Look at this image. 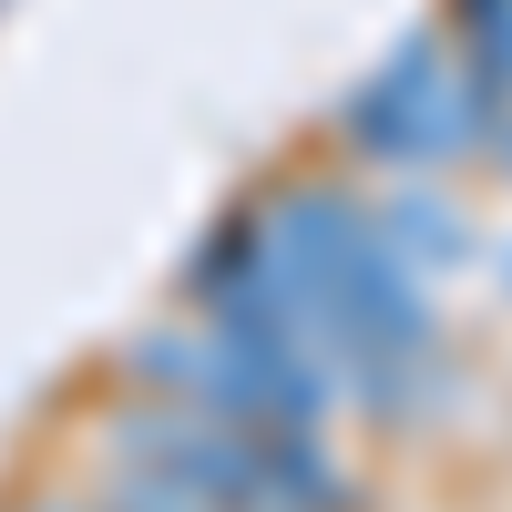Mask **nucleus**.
Listing matches in <instances>:
<instances>
[{
  "mask_svg": "<svg viewBox=\"0 0 512 512\" xmlns=\"http://www.w3.org/2000/svg\"><path fill=\"white\" fill-rule=\"evenodd\" d=\"M492 113L502 103L461 72L451 41L441 31H410L400 52L338 103V134H349V154H379V164H441V154H482L492 144Z\"/></svg>",
  "mask_w": 512,
  "mask_h": 512,
  "instance_id": "f257e3e1",
  "label": "nucleus"
},
{
  "mask_svg": "<svg viewBox=\"0 0 512 512\" xmlns=\"http://www.w3.org/2000/svg\"><path fill=\"white\" fill-rule=\"evenodd\" d=\"M379 236H390L410 267H461V256H472V226H461L441 195H390L379 205Z\"/></svg>",
  "mask_w": 512,
  "mask_h": 512,
  "instance_id": "f03ea898",
  "label": "nucleus"
},
{
  "mask_svg": "<svg viewBox=\"0 0 512 512\" xmlns=\"http://www.w3.org/2000/svg\"><path fill=\"white\" fill-rule=\"evenodd\" d=\"M512 0H451V31H482V21H502Z\"/></svg>",
  "mask_w": 512,
  "mask_h": 512,
  "instance_id": "7ed1b4c3",
  "label": "nucleus"
},
{
  "mask_svg": "<svg viewBox=\"0 0 512 512\" xmlns=\"http://www.w3.org/2000/svg\"><path fill=\"white\" fill-rule=\"evenodd\" d=\"M482 154H502V164H512V103L492 113V144H482Z\"/></svg>",
  "mask_w": 512,
  "mask_h": 512,
  "instance_id": "20e7f679",
  "label": "nucleus"
},
{
  "mask_svg": "<svg viewBox=\"0 0 512 512\" xmlns=\"http://www.w3.org/2000/svg\"><path fill=\"white\" fill-rule=\"evenodd\" d=\"M21 512H103V502H21Z\"/></svg>",
  "mask_w": 512,
  "mask_h": 512,
  "instance_id": "39448f33",
  "label": "nucleus"
}]
</instances>
